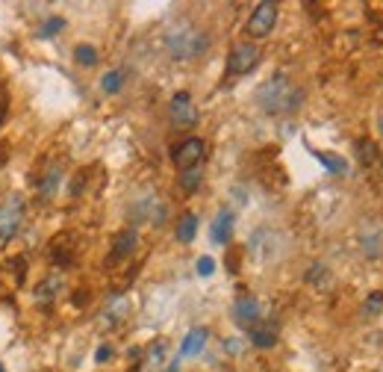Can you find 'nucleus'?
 <instances>
[{"label":"nucleus","mask_w":383,"mask_h":372,"mask_svg":"<svg viewBox=\"0 0 383 372\" xmlns=\"http://www.w3.org/2000/svg\"><path fill=\"white\" fill-rule=\"evenodd\" d=\"M257 104L269 115H286L304 104V89H298L286 74H274L257 89Z\"/></svg>","instance_id":"1"},{"label":"nucleus","mask_w":383,"mask_h":372,"mask_svg":"<svg viewBox=\"0 0 383 372\" xmlns=\"http://www.w3.org/2000/svg\"><path fill=\"white\" fill-rule=\"evenodd\" d=\"M166 51L177 63H192L210 51V36L192 24H177L166 33Z\"/></svg>","instance_id":"2"},{"label":"nucleus","mask_w":383,"mask_h":372,"mask_svg":"<svg viewBox=\"0 0 383 372\" xmlns=\"http://www.w3.org/2000/svg\"><path fill=\"white\" fill-rule=\"evenodd\" d=\"M24 225V195H6L0 201V243H9Z\"/></svg>","instance_id":"3"},{"label":"nucleus","mask_w":383,"mask_h":372,"mask_svg":"<svg viewBox=\"0 0 383 372\" xmlns=\"http://www.w3.org/2000/svg\"><path fill=\"white\" fill-rule=\"evenodd\" d=\"M166 216H168V207L156 198L153 192H148L145 198H139V201H133V207H130V222L133 225H139V222H148V225H153V228H159L166 222Z\"/></svg>","instance_id":"4"},{"label":"nucleus","mask_w":383,"mask_h":372,"mask_svg":"<svg viewBox=\"0 0 383 372\" xmlns=\"http://www.w3.org/2000/svg\"><path fill=\"white\" fill-rule=\"evenodd\" d=\"M257 65H259V48L254 42H239L230 48V53H227V74L230 77L251 74Z\"/></svg>","instance_id":"5"},{"label":"nucleus","mask_w":383,"mask_h":372,"mask_svg":"<svg viewBox=\"0 0 383 372\" xmlns=\"http://www.w3.org/2000/svg\"><path fill=\"white\" fill-rule=\"evenodd\" d=\"M274 24H277V4H271V0H263V4L254 6L248 24H245V33L251 38H266V36H271Z\"/></svg>","instance_id":"6"},{"label":"nucleus","mask_w":383,"mask_h":372,"mask_svg":"<svg viewBox=\"0 0 383 372\" xmlns=\"http://www.w3.org/2000/svg\"><path fill=\"white\" fill-rule=\"evenodd\" d=\"M204 154H207V145L204 139H198V136H189V139H183L177 148H174V166L180 171L186 169H195V166H204Z\"/></svg>","instance_id":"7"},{"label":"nucleus","mask_w":383,"mask_h":372,"mask_svg":"<svg viewBox=\"0 0 383 372\" xmlns=\"http://www.w3.org/2000/svg\"><path fill=\"white\" fill-rule=\"evenodd\" d=\"M168 112H171V122H174L177 127H195V124H198V107H195V101H192L189 92H177V95L171 97Z\"/></svg>","instance_id":"8"},{"label":"nucleus","mask_w":383,"mask_h":372,"mask_svg":"<svg viewBox=\"0 0 383 372\" xmlns=\"http://www.w3.org/2000/svg\"><path fill=\"white\" fill-rule=\"evenodd\" d=\"M65 289V275L63 272H50L48 278H42L36 284V292H33V299L38 307H50L56 299H59V292Z\"/></svg>","instance_id":"9"},{"label":"nucleus","mask_w":383,"mask_h":372,"mask_svg":"<svg viewBox=\"0 0 383 372\" xmlns=\"http://www.w3.org/2000/svg\"><path fill=\"white\" fill-rule=\"evenodd\" d=\"M360 248L369 260L383 257V222H362L360 228Z\"/></svg>","instance_id":"10"},{"label":"nucleus","mask_w":383,"mask_h":372,"mask_svg":"<svg viewBox=\"0 0 383 372\" xmlns=\"http://www.w3.org/2000/svg\"><path fill=\"white\" fill-rule=\"evenodd\" d=\"M233 322L239 328H245V331H251L259 322V302H257V296H239L233 302Z\"/></svg>","instance_id":"11"},{"label":"nucleus","mask_w":383,"mask_h":372,"mask_svg":"<svg viewBox=\"0 0 383 372\" xmlns=\"http://www.w3.org/2000/svg\"><path fill=\"white\" fill-rule=\"evenodd\" d=\"M127 317H130V299L121 296V292H112V296L107 299V304H104V313H100V319H104L107 328H118Z\"/></svg>","instance_id":"12"},{"label":"nucleus","mask_w":383,"mask_h":372,"mask_svg":"<svg viewBox=\"0 0 383 372\" xmlns=\"http://www.w3.org/2000/svg\"><path fill=\"white\" fill-rule=\"evenodd\" d=\"M233 222H236V216H233L230 207L218 210L215 219H212V225H210V240H212L215 245H227V243L233 240Z\"/></svg>","instance_id":"13"},{"label":"nucleus","mask_w":383,"mask_h":372,"mask_svg":"<svg viewBox=\"0 0 383 372\" xmlns=\"http://www.w3.org/2000/svg\"><path fill=\"white\" fill-rule=\"evenodd\" d=\"M139 245V233L136 228H124L121 233H115V240H112V251H109V263H121V260H127L130 254L136 251Z\"/></svg>","instance_id":"14"},{"label":"nucleus","mask_w":383,"mask_h":372,"mask_svg":"<svg viewBox=\"0 0 383 372\" xmlns=\"http://www.w3.org/2000/svg\"><path fill=\"white\" fill-rule=\"evenodd\" d=\"M59 184H63V166L59 163H50L38 178H33V186L38 195H45V198H50V195L59 192Z\"/></svg>","instance_id":"15"},{"label":"nucleus","mask_w":383,"mask_h":372,"mask_svg":"<svg viewBox=\"0 0 383 372\" xmlns=\"http://www.w3.org/2000/svg\"><path fill=\"white\" fill-rule=\"evenodd\" d=\"M207 340H210V331H207V328H192L189 334L183 337V343H180V358H195V355H200V351H204V346H207Z\"/></svg>","instance_id":"16"},{"label":"nucleus","mask_w":383,"mask_h":372,"mask_svg":"<svg viewBox=\"0 0 383 372\" xmlns=\"http://www.w3.org/2000/svg\"><path fill=\"white\" fill-rule=\"evenodd\" d=\"M251 343L257 349H271L277 346V322H257L251 328Z\"/></svg>","instance_id":"17"},{"label":"nucleus","mask_w":383,"mask_h":372,"mask_svg":"<svg viewBox=\"0 0 383 372\" xmlns=\"http://www.w3.org/2000/svg\"><path fill=\"white\" fill-rule=\"evenodd\" d=\"M124 80H127L124 68H109L104 77H100V92L104 95H118L121 89H124Z\"/></svg>","instance_id":"18"},{"label":"nucleus","mask_w":383,"mask_h":372,"mask_svg":"<svg viewBox=\"0 0 383 372\" xmlns=\"http://www.w3.org/2000/svg\"><path fill=\"white\" fill-rule=\"evenodd\" d=\"M195 233H198V216H195V213H183L180 222H177V230H174L177 243H192Z\"/></svg>","instance_id":"19"},{"label":"nucleus","mask_w":383,"mask_h":372,"mask_svg":"<svg viewBox=\"0 0 383 372\" xmlns=\"http://www.w3.org/2000/svg\"><path fill=\"white\" fill-rule=\"evenodd\" d=\"M313 156H315V160L325 166L328 171H333V174H345V171H348V163L342 160V156L330 154V151H313Z\"/></svg>","instance_id":"20"},{"label":"nucleus","mask_w":383,"mask_h":372,"mask_svg":"<svg viewBox=\"0 0 383 372\" xmlns=\"http://www.w3.org/2000/svg\"><path fill=\"white\" fill-rule=\"evenodd\" d=\"M200 184H204V166H195V169L180 171V186H183V192H198Z\"/></svg>","instance_id":"21"},{"label":"nucleus","mask_w":383,"mask_h":372,"mask_svg":"<svg viewBox=\"0 0 383 372\" xmlns=\"http://www.w3.org/2000/svg\"><path fill=\"white\" fill-rule=\"evenodd\" d=\"M63 30H65V18H59V15H50V18H45V24L36 30V38H42V42H48V38L59 36Z\"/></svg>","instance_id":"22"},{"label":"nucleus","mask_w":383,"mask_h":372,"mask_svg":"<svg viewBox=\"0 0 383 372\" xmlns=\"http://www.w3.org/2000/svg\"><path fill=\"white\" fill-rule=\"evenodd\" d=\"M97 60H100V53H97V48L95 45H77L74 48V63L77 65H83V68H92V65H97Z\"/></svg>","instance_id":"23"},{"label":"nucleus","mask_w":383,"mask_h":372,"mask_svg":"<svg viewBox=\"0 0 383 372\" xmlns=\"http://www.w3.org/2000/svg\"><path fill=\"white\" fill-rule=\"evenodd\" d=\"M166 340H153L151 343V349H148V361H145V366L148 369H153V372H159L163 369V361H166Z\"/></svg>","instance_id":"24"},{"label":"nucleus","mask_w":383,"mask_h":372,"mask_svg":"<svg viewBox=\"0 0 383 372\" xmlns=\"http://www.w3.org/2000/svg\"><path fill=\"white\" fill-rule=\"evenodd\" d=\"M307 281H310L313 287H321V289H325V287L330 284V269H328L325 263H313L310 272H307Z\"/></svg>","instance_id":"25"},{"label":"nucleus","mask_w":383,"mask_h":372,"mask_svg":"<svg viewBox=\"0 0 383 372\" xmlns=\"http://www.w3.org/2000/svg\"><path fill=\"white\" fill-rule=\"evenodd\" d=\"M357 151H360V163L362 166H372L377 160V145L372 139H360L357 142Z\"/></svg>","instance_id":"26"},{"label":"nucleus","mask_w":383,"mask_h":372,"mask_svg":"<svg viewBox=\"0 0 383 372\" xmlns=\"http://www.w3.org/2000/svg\"><path fill=\"white\" fill-rule=\"evenodd\" d=\"M195 269H198V275H200V278H210L212 272H215V260L210 257V254H204V257H198Z\"/></svg>","instance_id":"27"},{"label":"nucleus","mask_w":383,"mask_h":372,"mask_svg":"<svg viewBox=\"0 0 383 372\" xmlns=\"http://www.w3.org/2000/svg\"><path fill=\"white\" fill-rule=\"evenodd\" d=\"M380 307H383V292H372V296L366 299V307H362V313L369 317V313H377Z\"/></svg>","instance_id":"28"},{"label":"nucleus","mask_w":383,"mask_h":372,"mask_svg":"<svg viewBox=\"0 0 383 372\" xmlns=\"http://www.w3.org/2000/svg\"><path fill=\"white\" fill-rule=\"evenodd\" d=\"M109 358H112V346H109V343H104V346L95 351V361H97V363H107Z\"/></svg>","instance_id":"29"},{"label":"nucleus","mask_w":383,"mask_h":372,"mask_svg":"<svg viewBox=\"0 0 383 372\" xmlns=\"http://www.w3.org/2000/svg\"><path fill=\"white\" fill-rule=\"evenodd\" d=\"M6 92H4V86H0V124H4V119H6Z\"/></svg>","instance_id":"30"},{"label":"nucleus","mask_w":383,"mask_h":372,"mask_svg":"<svg viewBox=\"0 0 383 372\" xmlns=\"http://www.w3.org/2000/svg\"><path fill=\"white\" fill-rule=\"evenodd\" d=\"M227 351H233V355H236V351H239V340H227Z\"/></svg>","instance_id":"31"},{"label":"nucleus","mask_w":383,"mask_h":372,"mask_svg":"<svg viewBox=\"0 0 383 372\" xmlns=\"http://www.w3.org/2000/svg\"><path fill=\"white\" fill-rule=\"evenodd\" d=\"M0 372H6V369H4V363H0Z\"/></svg>","instance_id":"32"}]
</instances>
